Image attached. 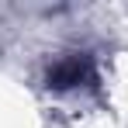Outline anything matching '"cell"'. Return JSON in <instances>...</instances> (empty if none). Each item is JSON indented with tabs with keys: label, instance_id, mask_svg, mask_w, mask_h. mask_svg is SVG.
<instances>
[{
	"label": "cell",
	"instance_id": "cell-1",
	"mask_svg": "<svg viewBox=\"0 0 128 128\" xmlns=\"http://www.w3.org/2000/svg\"><path fill=\"white\" fill-rule=\"evenodd\" d=\"M94 83V59L76 52V56H66L48 69V86L52 90H73V86H86Z\"/></svg>",
	"mask_w": 128,
	"mask_h": 128
}]
</instances>
